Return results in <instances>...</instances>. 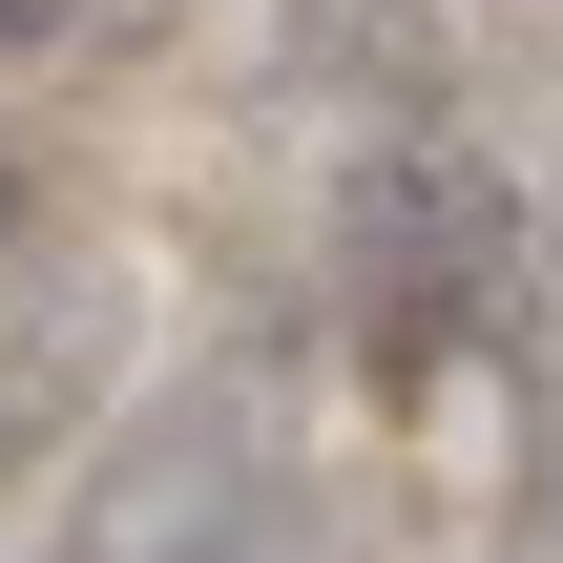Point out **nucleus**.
Masks as SVG:
<instances>
[{"label":"nucleus","instance_id":"1","mask_svg":"<svg viewBox=\"0 0 563 563\" xmlns=\"http://www.w3.org/2000/svg\"><path fill=\"white\" fill-rule=\"evenodd\" d=\"M63 21H84V0H0V42H63Z\"/></svg>","mask_w":563,"mask_h":563}]
</instances>
